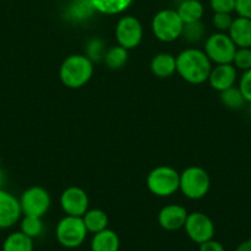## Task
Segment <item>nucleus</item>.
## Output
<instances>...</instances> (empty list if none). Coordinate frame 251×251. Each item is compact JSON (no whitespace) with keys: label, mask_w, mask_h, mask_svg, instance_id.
Masks as SVG:
<instances>
[{"label":"nucleus","mask_w":251,"mask_h":251,"mask_svg":"<svg viewBox=\"0 0 251 251\" xmlns=\"http://www.w3.org/2000/svg\"><path fill=\"white\" fill-rule=\"evenodd\" d=\"M211 71L212 62L204 50L199 48H186L176 57V73L190 84L206 83Z\"/></svg>","instance_id":"nucleus-1"},{"label":"nucleus","mask_w":251,"mask_h":251,"mask_svg":"<svg viewBox=\"0 0 251 251\" xmlns=\"http://www.w3.org/2000/svg\"><path fill=\"white\" fill-rule=\"evenodd\" d=\"M94 74V63L85 54H72L63 60L59 78L69 89H80L90 81Z\"/></svg>","instance_id":"nucleus-2"},{"label":"nucleus","mask_w":251,"mask_h":251,"mask_svg":"<svg viewBox=\"0 0 251 251\" xmlns=\"http://www.w3.org/2000/svg\"><path fill=\"white\" fill-rule=\"evenodd\" d=\"M147 187L154 196H173L180 190V174L171 166H156L147 176Z\"/></svg>","instance_id":"nucleus-3"},{"label":"nucleus","mask_w":251,"mask_h":251,"mask_svg":"<svg viewBox=\"0 0 251 251\" xmlns=\"http://www.w3.org/2000/svg\"><path fill=\"white\" fill-rule=\"evenodd\" d=\"M211 188V177L200 166H188L180 174V191L190 200H201Z\"/></svg>","instance_id":"nucleus-4"},{"label":"nucleus","mask_w":251,"mask_h":251,"mask_svg":"<svg viewBox=\"0 0 251 251\" xmlns=\"http://www.w3.org/2000/svg\"><path fill=\"white\" fill-rule=\"evenodd\" d=\"M183 23L174 9L158 11L151 20V31L156 40L161 42H174L181 37Z\"/></svg>","instance_id":"nucleus-5"},{"label":"nucleus","mask_w":251,"mask_h":251,"mask_svg":"<svg viewBox=\"0 0 251 251\" xmlns=\"http://www.w3.org/2000/svg\"><path fill=\"white\" fill-rule=\"evenodd\" d=\"M88 230L81 217L66 216L59 221L55 228L58 243L67 249L79 248L85 241Z\"/></svg>","instance_id":"nucleus-6"},{"label":"nucleus","mask_w":251,"mask_h":251,"mask_svg":"<svg viewBox=\"0 0 251 251\" xmlns=\"http://www.w3.org/2000/svg\"><path fill=\"white\" fill-rule=\"evenodd\" d=\"M236 47L229 35L226 32H217L207 37L204 42V53L212 63L216 64H230L233 63Z\"/></svg>","instance_id":"nucleus-7"},{"label":"nucleus","mask_w":251,"mask_h":251,"mask_svg":"<svg viewBox=\"0 0 251 251\" xmlns=\"http://www.w3.org/2000/svg\"><path fill=\"white\" fill-rule=\"evenodd\" d=\"M19 200L24 216L40 217V218H42L50 211L52 204L50 192L41 186H32L27 188Z\"/></svg>","instance_id":"nucleus-8"},{"label":"nucleus","mask_w":251,"mask_h":251,"mask_svg":"<svg viewBox=\"0 0 251 251\" xmlns=\"http://www.w3.org/2000/svg\"><path fill=\"white\" fill-rule=\"evenodd\" d=\"M115 36L118 46L127 50H134L143 40V26L136 16L126 15L116 24Z\"/></svg>","instance_id":"nucleus-9"},{"label":"nucleus","mask_w":251,"mask_h":251,"mask_svg":"<svg viewBox=\"0 0 251 251\" xmlns=\"http://www.w3.org/2000/svg\"><path fill=\"white\" fill-rule=\"evenodd\" d=\"M183 228L188 238L199 245L213 239L216 231L212 219L202 212H192L188 214Z\"/></svg>","instance_id":"nucleus-10"},{"label":"nucleus","mask_w":251,"mask_h":251,"mask_svg":"<svg viewBox=\"0 0 251 251\" xmlns=\"http://www.w3.org/2000/svg\"><path fill=\"white\" fill-rule=\"evenodd\" d=\"M60 207L67 216L83 217L89 209V196L83 188L71 186L60 195Z\"/></svg>","instance_id":"nucleus-11"},{"label":"nucleus","mask_w":251,"mask_h":251,"mask_svg":"<svg viewBox=\"0 0 251 251\" xmlns=\"http://www.w3.org/2000/svg\"><path fill=\"white\" fill-rule=\"evenodd\" d=\"M23 216L20 200L5 188H0V229L15 226Z\"/></svg>","instance_id":"nucleus-12"},{"label":"nucleus","mask_w":251,"mask_h":251,"mask_svg":"<svg viewBox=\"0 0 251 251\" xmlns=\"http://www.w3.org/2000/svg\"><path fill=\"white\" fill-rule=\"evenodd\" d=\"M187 211L181 204H168L163 207L158 214L159 226L169 231H175L183 228L187 219Z\"/></svg>","instance_id":"nucleus-13"},{"label":"nucleus","mask_w":251,"mask_h":251,"mask_svg":"<svg viewBox=\"0 0 251 251\" xmlns=\"http://www.w3.org/2000/svg\"><path fill=\"white\" fill-rule=\"evenodd\" d=\"M238 76V69L233 64H216L212 67L208 76V83L214 90L222 91L233 88Z\"/></svg>","instance_id":"nucleus-14"},{"label":"nucleus","mask_w":251,"mask_h":251,"mask_svg":"<svg viewBox=\"0 0 251 251\" xmlns=\"http://www.w3.org/2000/svg\"><path fill=\"white\" fill-rule=\"evenodd\" d=\"M229 37L238 48H251V19L236 18L228 31Z\"/></svg>","instance_id":"nucleus-15"},{"label":"nucleus","mask_w":251,"mask_h":251,"mask_svg":"<svg viewBox=\"0 0 251 251\" xmlns=\"http://www.w3.org/2000/svg\"><path fill=\"white\" fill-rule=\"evenodd\" d=\"M151 71L158 78H169L176 72V57L171 53H158L151 59Z\"/></svg>","instance_id":"nucleus-16"},{"label":"nucleus","mask_w":251,"mask_h":251,"mask_svg":"<svg viewBox=\"0 0 251 251\" xmlns=\"http://www.w3.org/2000/svg\"><path fill=\"white\" fill-rule=\"evenodd\" d=\"M176 11L183 24H191L201 21L203 18L204 8L200 0H182L178 4Z\"/></svg>","instance_id":"nucleus-17"},{"label":"nucleus","mask_w":251,"mask_h":251,"mask_svg":"<svg viewBox=\"0 0 251 251\" xmlns=\"http://www.w3.org/2000/svg\"><path fill=\"white\" fill-rule=\"evenodd\" d=\"M120 244L117 234L107 228L100 233L94 234L90 248L91 251H118Z\"/></svg>","instance_id":"nucleus-18"},{"label":"nucleus","mask_w":251,"mask_h":251,"mask_svg":"<svg viewBox=\"0 0 251 251\" xmlns=\"http://www.w3.org/2000/svg\"><path fill=\"white\" fill-rule=\"evenodd\" d=\"M94 13L95 9L90 0H72L71 4L67 6L66 16L73 23H81L88 20Z\"/></svg>","instance_id":"nucleus-19"},{"label":"nucleus","mask_w":251,"mask_h":251,"mask_svg":"<svg viewBox=\"0 0 251 251\" xmlns=\"http://www.w3.org/2000/svg\"><path fill=\"white\" fill-rule=\"evenodd\" d=\"M81 218H83L88 233L96 234L107 229L108 217L106 212H103L102 209H88V212Z\"/></svg>","instance_id":"nucleus-20"},{"label":"nucleus","mask_w":251,"mask_h":251,"mask_svg":"<svg viewBox=\"0 0 251 251\" xmlns=\"http://www.w3.org/2000/svg\"><path fill=\"white\" fill-rule=\"evenodd\" d=\"M94 9L103 15H118L132 5L133 0H90Z\"/></svg>","instance_id":"nucleus-21"},{"label":"nucleus","mask_w":251,"mask_h":251,"mask_svg":"<svg viewBox=\"0 0 251 251\" xmlns=\"http://www.w3.org/2000/svg\"><path fill=\"white\" fill-rule=\"evenodd\" d=\"M3 251H33V241L23 231H14L4 240Z\"/></svg>","instance_id":"nucleus-22"},{"label":"nucleus","mask_w":251,"mask_h":251,"mask_svg":"<svg viewBox=\"0 0 251 251\" xmlns=\"http://www.w3.org/2000/svg\"><path fill=\"white\" fill-rule=\"evenodd\" d=\"M127 60H128V50L118 45L106 50L103 55V62L111 71H118L123 68Z\"/></svg>","instance_id":"nucleus-23"},{"label":"nucleus","mask_w":251,"mask_h":251,"mask_svg":"<svg viewBox=\"0 0 251 251\" xmlns=\"http://www.w3.org/2000/svg\"><path fill=\"white\" fill-rule=\"evenodd\" d=\"M204 35H206V27L201 21L191 24H183L182 33L181 37L188 43H197L200 41L203 40Z\"/></svg>","instance_id":"nucleus-24"},{"label":"nucleus","mask_w":251,"mask_h":251,"mask_svg":"<svg viewBox=\"0 0 251 251\" xmlns=\"http://www.w3.org/2000/svg\"><path fill=\"white\" fill-rule=\"evenodd\" d=\"M20 231H23L28 238H37L43 231V222L40 217L24 216L20 223Z\"/></svg>","instance_id":"nucleus-25"},{"label":"nucleus","mask_w":251,"mask_h":251,"mask_svg":"<svg viewBox=\"0 0 251 251\" xmlns=\"http://www.w3.org/2000/svg\"><path fill=\"white\" fill-rule=\"evenodd\" d=\"M221 102L223 103L226 107L230 108V110H238V108L243 107L244 103H245L246 101L245 99H244L241 91L239 90V88L233 86V88L222 91Z\"/></svg>","instance_id":"nucleus-26"},{"label":"nucleus","mask_w":251,"mask_h":251,"mask_svg":"<svg viewBox=\"0 0 251 251\" xmlns=\"http://www.w3.org/2000/svg\"><path fill=\"white\" fill-rule=\"evenodd\" d=\"M106 53L105 43L100 38H93L86 43L85 55L91 60V62H100L103 60V55Z\"/></svg>","instance_id":"nucleus-27"},{"label":"nucleus","mask_w":251,"mask_h":251,"mask_svg":"<svg viewBox=\"0 0 251 251\" xmlns=\"http://www.w3.org/2000/svg\"><path fill=\"white\" fill-rule=\"evenodd\" d=\"M231 64L244 72L251 69V48H238Z\"/></svg>","instance_id":"nucleus-28"},{"label":"nucleus","mask_w":251,"mask_h":251,"mask_svg":"<svg viewBox=\"0 0 251 251\" xmlns=\"http://www.w3.org/2000/svg\"><path fill=\"white\" fill-rule=\"evenodd\" d=\"M233 20L234 19L231 18V14L214 13L212 23H213L214 27L218 30V32H226V31H229Z\"/></svg>","instance_id":"nucleus-29"},{"label":"nucleus","mask_w":251,"mask_h":251,"mask_svg":"<svg viewBox=\"0 0 251 251\" xmlns=\"http://www.w3.org/2000/svg\"><path fill=\"white\" fill-rule=\"evenodd\" d=\"M209 6L213 13L231 14L235 11V0H209Z\"/></svg>","instance_id":"nucleus-30"},{"label":"nucleus","mask_w":251,"mask_h":251,"mask_svg":"<svg viewBox=\"0 0 251 251\" xmlns=\"http://www.w3.org/2000/svg\"><path fill=\"white\" fill-rule=\"evenodd\" d=\"M239 90L243 94L246 102L251 103V69L244 72L239 81Z\"/></svg>","instance_id":"nucleus-31"},{"label":"nucleus","mask_w":251,"mask_h":251,"mask_svg":"<svg viewBox=\"0 0 251 251\" xmlns=\"http://www.w3.org/2000/svg\"><path fill=\"white\" fill-rule=\"evenodd\" d=\"M235 11L240 18L251 19V0H235Z\"/></svg>","instance_id":"nucleus-32"},{"label":"nucleus","mask_w":251,"mask_h":251,"mask_svg":"<svg viewBox=\"0 0 251 251\" xmlns=\"http://www.w3.org/2000/svg\"><path fill=\"white\" fill-rule=\"evenodd\" d=\"M200 251H226V250H224V246L222 245L219 241L211 239V240L200 244Z\"/></svg>","instance_id":"nucleus-33"},{"label":"nucleus","mask_w":251,"mask_h":251,"mask_svg":"<svg viewBox=\"0 0 251 251\" xmlns=\"http://www.w3.org/2000/svg\"><path fill=\"white\" fill-rule=\"evenodd\" d=\"M234 251H251V238L241 243Z\"/></svg>","instance_id":"nucleus-34"},{"label":"nucleus","mask_w":251,"mask_h":251,"mask_svg":"<svg viewBox=\"0 0 251 251\" xmlns=\"http://www.w3.org/2000/svg\"><path fill=\"white\" fill-rule=\"evenodd\" d=\"M6 181H8V175H6V173L3 169L0 168V188L5 187Z\"/></svg>","instance_id":"nucleus-35"},{"label":"nucleus","mask_w":251,"mask_h":251,"mask_svg":"<svg viewBox=\"0 0 251 251\" xmlns=\"http://www.w3.org/2000/svg\"><path fill=\"white\" fill-rule=\"evenodd\" d=\"M0 165H1V156H0Z\"/></svg>","instance_id":"nucleus-36"}]
</instances>
